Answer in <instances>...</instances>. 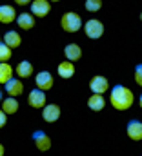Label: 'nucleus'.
Wrapping results in <instances>:
<instances>
[{"label": "nucleus", "mask_w": 142, "mask_h": 156, "mask_svg": "<svg viewBox=\"0 0 142 156\" xmlns=\"http://www.w3.org/2000/svg\"><path fill=\"white\" fill-rule=\"evenodd\" d=\"M135 102V94L131 93L129 87L126 85H113L111 87V93H109V104L117 109V111H128Z\"/></svg>", "instance_id": "f257e3e1"}, {"label": "nucleus", "mask_w": 142, "mask_h": 156, "mask_svg": "<svg viewBox=\"0 0 142 156\" xmlns=\"http://www.w3.org/2000/svg\"><path fill=\"white\" fill-rule=\"evenodd\" d=\"M60 26H62V29H64L66 33H78V31L82 29V18H80L78 13H75V11H68V13L62 15V18H60Z\"/></svg>", "instance_id": "f03ea898"}, {"label": "nucleus", "mask_w": 142, "mask_h": 156, "mask_svg": "<svg viewBox=\"0 0 142 156\" xmlns=\"http://www.w3.org/2000/svg\"><path fill=\"white\" fill-rule=\"evenodd\" d=\"M82 27H84L86 37H88V38H91V40H99L102 35H104V24H102L100 20H97V18L88 20Z\"/></svg>", "instance_id": "7ed1b4c3"}, {"label": "nucleus", "mask_w": 142, "mask_h": 156, "mask_svg": "<svg viewBox=\"0 0 142 156\" xmlns=\"http://www.w3.org/2000/svg\"><path fill=\"white\" fill-rule=\"evenodd\" d=\"M31 15L38 16V18H44L49 15L51 11V2L49 0H31Z\"/></svg>", "instance_id": "20e7f679"}, {"label": "nucleus", "mask_w": 142, "mask_h": 156, "mask_svg": "<svg viewBox=\"0 0 142 156\" xmlns=\"http://www.w3.org/2000/svg\"><path fill=\"white\" fill-rule=\"evenodd\" d=\"M35 83H36V89L49 91L53 87V83H55V78H53V75L49 71H40V73H36V76H35Z\"/></svg>", "instance_id": "39448f33"}, {"label": "nucleus", "mask_w": 142, "mask_h": 156, "mask_svg": "<svg viewBox=\"0 0 142 156\" xmlns=\"http://www.w3.org/2000/svg\"><path fill=\"white\" fill-rule=\"evenodd\" d=\"M33 144H35V147L40 151V153H46V151H49V147H51V138L44 133V131H35L33 134Z\"/></svg>", "instance_id": "423d86ee"}, {"label": "nucleus", "mask_w": 142, "mask_h": 156, "mask_svg": "<svg viewBox=\"0 0 142 156\" xmlns=\"http://www.w3.org/2000/svg\"><path fill=\"white\" fill-rule=\"evenodd\" d=\"M89 89H91L93 94H104L107 89H109V82H107L106 76L97 75V76L91 78V82H89Z\"/></svg>", "instance_id": "0eeeda50"}, {"label": "nucleus", "mask_w": 142, "mask_h": 156, "mask_svg": "<svg viewBox=\"0 0 142 156\" xmlns=\"http://www.w3.org/2000/svg\"><path fill=\"white\" fill-rule=\"evenodd\" d=\"M28 105L33 109H42L46 105V93L40 89H31V93L28 94Z\"/></svg>", "instance_id": "6e6552de"}, {"label": "nucleus", "mask_w": 142, "mask_h": 156, "mask_svg": "<svg viewBox=\"0 0 142 156\" xmlns=\"http://www.w3.org/2000/svg\"><path fill=\"white\" fill-rule=\"evenodd\" d=\"M42 118L47 122V123H55L58 118H60V107L57 104H46L42 107Z\"/></svg>", "instance_id": "1a4fd4ad"}, {"label": "nucleus", "mask_w": 142, "mask_h": 156, "mask_svg": "<svg viewBox=\"0 0 142 156\" xmlns=\"http://www.w3.org/2000/svg\"><path fill=\"white\" fill-rule=\"evenodd\" d=\"M126 133L133 142H140L142 140V122L140 120H129L126 125Z\"/></svg>", "instance_id": "9d476101"}, {"label": "nucleus", "mask_w": 142, "mask_h": 156, "mask_svg": "<svg viewBox=\"0 0 142 156\" xmlns=\"http://www.w3.org/2000/svg\"><path fill=\"white\" fill-rule=\"evenodd\" d=\"M4 85H6V93H7V96L17 98V96H20V94L24 93V83H22L18 78H11V80L6 82Z\"/></svg>", "instance_id": "9b49d317"}, {"label": "nucleus", "mask_w": 142, "mask_h": 156, "mask_svg": "<svg viewBox=\"0 0 142 156\" xmlns=\"http://www.w3.org/2000/svg\"><path fill=\"white\" fill-rule=\"evenodd\" d=\"M15 22H17L18 27L24 29V31H29V29L35 27V16H33L31 13H20V15L15 18Z\"/></svg>", "instance_id": "f8f14e48"}, {"label": "nucleus", "mask_w": 142, "mask_h": 156, "mask_svg": "<svg viewBox=\"0 0 142 156\" xmlns=\"http://www.w3.org/2000/svg\"><path fill=\"white\" fill-rule=\"evenodd\" d=\"M17 18V11L13 5H7V4H2L0 5V22L2 24H11L15 22Z\"/></svg>", "instance_id": "ddd939ff"}, {"label": "nucleus", "mask_w": 142, "mask_h": 156, "mask_svg": "<svg viewBox=\"0 0 142 156\" xmlns=\"http://www.w3.org/2000/svg\"><path fill=\"white\" fill-rule=\"evenodd\" d=\"M64 55H66V60L69 62H78L82 58V49L78 44H68L64 47Z\"/></svg>", "instance_id": "4468645a"}, {"label": "nucleus", "mask_w": 142, "mask_h": 156, "mask_svg": "<svg viewBox=\"0 0 142 156\" xmlns=\"http://www.w3.org/2000/svg\"><path fill=\"white\" fill-rule=\"evenodd\" d=\"M57 73H58V76H60V78L69 80V78H73V75H75V64L69 62V60H64L62 64H58Z\"/></svg>", "instance_id": "2eb2a0df"}, {"label": "nucleus", "mask_w": 142, "mask_h": 156, "mask_svg": "<svg viewBox=\"0 0 142 156\" xmlns=\"http://www.w3.org/2000/svg\"><path fill=\"white\" fill-rule=\"evenodd\" d=\"M0 105H2V111H4L6 115H15V113H18V107H20L18 100L13 98V96L4 98V100L0 102Z\"/></svg>", "instance_id": "dca6fc26"}, {"label": "nucleus", "mask_w": 142, "mask_h": 156, "mask_svg": "<svg viewBox=\"0 0 142 156\" xmlns=\"http://www.w3.org/2000/svg\"><path fill=\"white\" fill-rule=\"evenodd\" d=\"M88 107H89L91 111H95V113L102 111V109L106 107V100H104V96H102V94H91V96L88 98Z\"/></svg>", "instance_id": "f3484780"}, {"label": "nucleus", "mask_w": 142, "mask_h": 156, "mask_svg": "<svg viewBox=\"0 0 142 156\" xmlns=\"http://www.w3.org/2000/svg\"><path fill=\"white\" fill-rule=\"evenodd\" d=\"M4 44H6L7 47H11V49L18 47V45L22 44V38H20L18 31H7V33L4 35Z\"/></svg>", "instance_id": "a211bd4d"}, {"label": "nucleus", "mask_w": 142, "mask_h": 156, "mask_svg": "<svg viewBox=\"0 0 142 156\" xmlns=\"http://www.w3.org/2000/svg\"><path fill=\"white\" fill-rule=\"evenodd\" d=\"M17 75H18V78H29L31 75H33V64L31 62H28V60H22L18 66H17Z\"/></svg>", "instance_id": "6ab92c4d"}, {"label": "nucleus", "mask_w": 142, "mask_h": 156, "mask_svg": "<svg viewBox=\"0 0 142 156\" xmlns=\"http://www.w3.org/2000/svg\"><path fill=\"white\" fill-rule=\"evenodd\" d=\"M13 78V67L7 62H0V83H6Z\"/></svg>", "instance_id": "aec40b11"}, {"label": "nucleus", "mask_w": 142, "mask_h": 156, "mask_svg": "<svg viewBox=\"0 0 142 156\" xmlns=\"http://www.w3.org/2000/svg\"><path fill=\"white\" fill-rule=\"evenodd\" d=\"M84 7H86V11H89V13H97V11H100V7H102V0H86Z\"/></svg>", "instance_id": "412c9836"}, {"label": "nucleus", "mask_w": 142, "mask_h": 156, "mask_svg": "<svg viewBox=\"0 0 142 156\" xmlns=\"http://www.w3.org/2000/svg\"><path fill=\"white\" fill-rule=\"evenodd\" d=\"M11 55H13L11 47H7L4 42H0V62H7L11 58Z\"/></svg>", "instance_id": "4be33fe9"}, {"label": "nucleus", "mask_w": 142, "mask_h": 156, "mask_svg": "<svg viewBox=\"0 0 142 156\" xmlns=\"http://www.w3.org/2000/svg\"><path fill=\"white\" fill-rule=\"evenodd\" d=\"M135 82L142 87V64H139V66L135 67Z\"/></svg>", "instance_id": "5701e85b"}, {"label": "nucleus", "mask_w": 142, "mask_h": 156, "mask_svg": "<svg viewBox=\"0 0 142 156\" xmlns=\"http://www.w3.org/2000/svg\"><path fill=\"white\" fill-rule=\"evenodd\" d=\"M6 123H7V115H6V113H4V111L0 109V129H2V127H4Z\"/></svg>", "instance_id": "b1692460"}, {"label": "nucleus", "mask_w": 142, "mask_h": 156, "mask_svg": "<svg viewBox=\"0 0 142 156\" xmlns=\"http://www.w3.org/2000/svg\"><path fill=\"white\" fill-rule=\"evenodd\" d=\"M17 5H29L31 4V0H13Z\"/></svg>", "instance_id": "393cba45"}, {"label": "nucleus", "mask_w": 142, "mask_h": 156, "mask_svg": "<svg viewBox=\"0 0 142 156\" xmlns=\"http://www.w3.org/2000/svg\"><path fill=\"white\" fill-rule=\"evenodd\" d=\"M4 153H6V149H4V145L0 144V156H4Z\"/></svg>", "instance_id": "a878e982"}, {"label": "nucleus", "mask_w": 142, "mask_h": 156, "mask_svg": "<svg viewBox=\"0 0 142 156\" xmlns=\"http://www.w3.org/2000/svg\"><path fill=\"white\" fill-rule=\"evenodd\" d=\"M4 100V91H0V102Z\"/></svg>", "instance_id": "bb28decb"}, {"label": "nucleus", "mask_w": 142, "mask_h": 156, "mask_svg": "<svg viewBox=\"0 0 142 156\" xmlns=\"http://www.w3.org/2000/svg\"><path fill=\"white\" fill-rule=\"evenodd\" d=\"M139 105L142 107V94H140V98H139Z\"/></svg>", "instance_id": "cd10ccee"}, {"label": "nucleus", "mask_w": 142, "mask_h": 156, "mask_svg": "<svg viewBox=\"0 0 142 156\" xmlns=\"http://www.w3.org/2000/svg\"><path fill=\"white\" fill-rule=\"evenodd\" d=\"M49 2H60V0H49Z\"/></svg>", "instance_id": "c85d7f7f"}, {"label": "nucleus", "mask_w": 142, "mask_h": 156, "mask_svg": "<svg viewBox=\"0 0 142 156\" xmlns=\"http://www.w3.org/2000/svg\"><path fill=\"white\" fill-rule=\"evenodd\" d=\"M140 20H142V13H140Z\"/></svg>", "instance_id": "c756f323"}, {"label": "nucleus", "mask_w": 142, "mask_h": 156, "mask_svg": "<svg viewBox=\"0 0 142 156\" xmlns=\"http://www.w3.org/2000/svg\"><path fill=\"white\" fill-rule=\"evenodd\" d=\"M140 156H142V154H140Z\"/></svg>", "instance_id": "7c9ffc66"}]
</instances>
